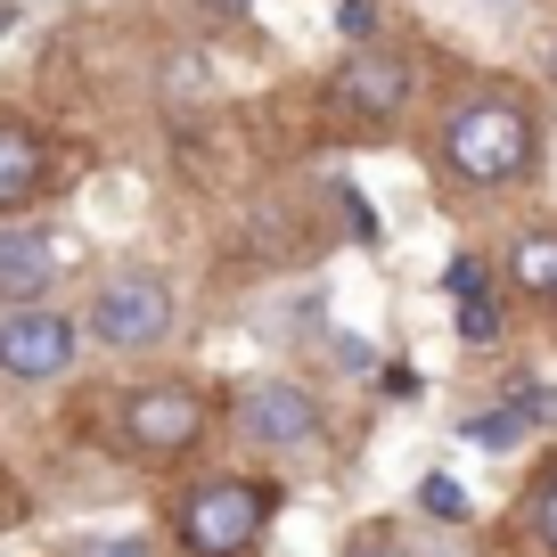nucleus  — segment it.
Returning a JSON list of instances; mask_svg holds the SVG:
<instances>
[{
    "instance_id": "nucleus-1",
    "label": "nucleus",
    "mask_w": 557,
    "mask_h": 557,
    "mask_svg": "<svg viewBox=\"0 0 557 557\" xmlns=\"http://www.w3.org/2000/svg\"><path fill=\"white\" fill-rule=\"evenodd\" d=\"M549 164V115L517 83H475L426 132V173L451 197H508Z\"/></svg>"
},
{
    "instance_id": "nucleus-2",
    "label": "nucleus",
    "mask_w": 557,
    "mask_h": 557,
    "mask_svg": "<svg viewBox=\"0 0 557 557\" xmlns=\"http://www.w3.org/2000/svg\"><path fill=\"white\" fill-rule=\"evenodd\" d=\"M278 508H287V484L262 468H206L181 475L173 500H164V541L173 557H255L271 541Z\"/></svg>"
},
{
    "instance_id": "nucleus-3",
    "label": "nucleus",
    "mask_w": 557,
    "mask_h": 557,
    "mask_svg": "<svg viewBox=\"0 0 557 557\" xmlns=\"http://www.w3.org/2000/svg\"><path fill=\"white\" fill-rule=\"evenodd\" d=\"M213 394L181 369H157V377L115 385V410H107V451L132 459V468H181V459L206 451L213 435Z\"/></svg>"
},
{
    "instance_id": "nucleus-4",
    "label": "nucleus",
    "mask_w": 557,
    "mask_h": 557,
    "mask_svg": "<svg viewBox=\"0 0 557 557\" xmlns=\"http://www.w3.org/2000/svg\"><path fill=\"white\" fill-rule=\"evenodd\" d=\"M74 320H83V345L107 361H157L181 336V287L164 262H115L90 278V304Z\"/></svg>"
},
{
    "instance_id": "nucleus-5",
    "label": "nucleus",
    "mask_w": 557,
    "mask_h": 557,
    "mask_svg": "<svg viewBox=\"0 0 557 557\" xmlns=\"http://www.w3.org/2000/svg\"><path fill=\"white\" fill-rule=\"evenodd\" d=\"M410 107H418V58L385 50V41L345 50L329 66V83H320V115L345 139H394L401 123H410Z\"/></svg>"
},
{
    "instance_id": "nucleus-6",
    "label": "nucleus",
    "mask_w": 557,
    "mask_h": 557,
    "mask_svg": "<svg viewBox=\"0 0 557 557\" xmlns=\"http://www.w3.org/2000/svg\"><path fill=\"white\" fill-rule=\"evenodd\" d=\"M222 426H230V443L255 451V459H296V451H312V443L329 435V401L304 377H287V369H262V377H246L238 394H230Z\"/></svg>"
},
{
    "instance_id": "nucleus-7",
    "label": "nucleus",
    "mask_w": 557,
    "mask_h": 557,
    "mask_svg": "<svg viewBox=\"0 0 557 557\" xmlns=\"http://www.w3.org/2000/svg\"><path fill=\"white\" fill-rule=\"evenodd\" d=\"M83 262V230L50 222V213H25V222H0V312L17 304H58V287Z\"/></svg>"
},
{
    "instance_id": "nucleus-8",
    "label": "nucleus",
    "mask_w": 557,
    "mask_h": 557,
    "mask_svg": "<svg viewBox=\"0 0 557 557\" xmlns=\"http://www.w3.org/2000/svg\"><path fill=\"white\" fill-rule=\"evenodd\" d=\"M83 320L66 304H17L0 312V377L9 385H66L83 369Z\"/></svg>"
},
{
    "instance_id": "nucleus-9",
    "label": "nucleus",
    "mask_w": 557,
    "mask_h": 557,
    "mask_svg": "<svg viewBox=\"0 0 557 557\" xmlns=\"http://www.w3.org/2000/svg\"><path fill=\"white\" fill-rule=\"evenodd\" d=\"M58 181V148L25 107H0V222H25V213L50 197Z\"/></svg>"
},
{
    "instance_id": "nucleus-10",
    "label": "nucleus",
    "mask_w": 557,
    "mask_h": 557,
    "mask_svg": "<svg viewBox=\"0 0 557 557\" xmlns=\"http://www.w3.org/2000/svg\"><path fill=\"white\" fill-rule=\"evenodd\" d=\"M492 271H500L508 304H541V312H549L557 304V222H524L517 238L492 255Z\"/></svg>"
},
{
    "instance_id": "nucleus-11",
    "label": "nucleus",
    "mask_w": 557,
    "mask_h": 557,
    "mask_svg": "<svg viewBox=\"0 0 557 557\" xmlns=\"http://www.w3.org/2000/svg\"><path fill=\"white\" fill-rule=\"evenodd\" d=\"M508 533L524 557H557V451L524 475V492L508 500Z\"/></svg>"
},
{
    "instance_id": "nucleus-12",
    "label": "nucleus",
    "mask_w": 557,
    "mask_h": 557,
    "mask_svg": "<svg viewBox=\"0 0 557 557\" xmlns=\"http://www.w3.org/2000/svg\"><path fill=\"white\" fill-rule=\"evenodd\" d=\"M508 312H517V304H508L500 287H492V296H468V304H451V336H459L468 352H492V345L508 336Z\"/></svg>"
},
{
    "instance_id": "nucleus-13",
    "label": "nucleus",
    "mask_w": 557,
    "mask_h": 557,
    "mask_svg": "<svg viewBox=\"0 0 557 557\" xmlns=\"http://www.w3.org/2000/svg\"><path fill=\"white\" fill-rule=\"evenodd\" d=\"M451 435L468 443V451H492V459H508V451H524V443H533V435L517 426V418L500 410V401H484V410H459V426H451Z\"/></svg>"
},
{
    "instance_id": "nucleus-14",
    "label": "nucleus",
    "mask_w": 557,
    "mask_h": 557,
    "mask_svg": "<svg viewBox=\"0 0 557 557\" xmlns=\"http://www.w3.org/2000/svg\"><path fill=\"white\" fill-rule=\"evenodd\" d=\"M500 410L517 418L524 435H557V385H541V377H508L500 385Z\"/></svg>"
},
{
    "instance_id": "nucleus-15",
    "label": "nucleus",
    "mask_w": 557,
    "mask_h": 557,
    "mask_svg": "<svg viewBox=\"0 0 557 557\" xmlns=\"http://www.w3.org/2000/svg\"><path fill=\"white\" fill-rule=\"evenodd\" d=\"M492 287H500L492 255H451V262H443V296H451V304H468V296H492Z\"/></svg>"
},
{
    "instance_id": "nucleus-16",
    "label": "nucleus",
    "mask_w": 557,
    "mask_h": 557,
    "mask_svg": "<svg viewBox=\"0 0 557 557\" xmlns=\"http://www.w3.org/2000/svg\"><path fill=\"white\" fill-rule=\"evenodd\" d=\"M329 17H336V34H345V50H369V41H377V0H336Z\"/></svg>"
},
{
    "instance_id": "nucleus-17",
    "label": "nucleus",
    "mask_w": 557,
    "mask_h": 557,
    "mask_svg": "<svg viewBox=\"0 0 557 557\" xmlns=\"http://www.w3.org/2000/svg\"><path fill=\"white\" fill-rule=\"evenodd\" d=\"M66 557H157V541L148 533H90V541H74Z\"/></svg>"
},
{
    "instance_id": "nucleus-18",
    "label": "nucleus",
    "mask_w": 557,
    "mask_h": 557,
    "mask_svg": "<svg viewBox=\"0 0 557 557\" xmlns=\"http://www.w3.org/2000/svg\"><path fill=\"white\" fill-rule=\"evenodd\" d=\"M418 508H435V517H468V492H459L451 475H426V484H418Z\"/></svg>"
},
{
    "instance_id": "nucleus-19",
    "label": "nucleus",
    "mask_w": 557,
    "mask_h": 557,
    "mask_svg": "<svg viewBox=\"0 0 557 557\" xmlns=\"http://www.w3.org/2000/svg\"><path fill=\"white\" fill-rule=\"evenodd\" d=\"M197 17H206V25H246V17H255V0H197Z\"/></svg>"
},
{
    "instance_id": "nucleus-20",
    "label": "nucleus",
    "mask_w": 557,
    "mask_h": 557,
    "mask_svg": "<svg viewBox=\"0 0 557 557\" xmlns=\"http://www.w3.org/2000/svg\"><path fill=\"white\" fill-rule=\"evenodd\" d=\"M475 9H484V17H517L524 0H475Z\"/></svg>"
},
{
    "instance_id": "nucleus-21",
    "label": "nucleus",
    "mask_w": 557,
    "mask_h": 557,
    "mask_svg": "<svg viewBox=\"0 0 557 557\" xmlns=\"http://www.w3.org/2000/svg\"><path fill=\"white\" fill-rule=\"evenodd\" d=\"M0 34H17V0H0Z\"/></svg>"
},
{
    "instance_id": "nucleus-22",
    "label": "nucleus",
    "mask_w": 557,
    "mask_h": 557,
    "mask_svg": "<svg viewBox=\"0 0 557 557\" xmlns=\"http://www.w3.org/2000/svg\"><path fill=\"white\" fill-rule=\"evenodd\" d=\"M385 557H451V549H385Z\"/></svg>"
},
{
    "instance_id": "nucleus-23",
    "label": "nucleus",
    "mask_w": 557,
    "mask_h": 557,
    "mask_svg": "<svg viewBox=\"0 0 557 557\" xmlns=\"http://www.w3.org/2000/svg\"><path fill=\"white\" fill-rule=\"evenodd\" d=\"M549 74H557V41H549Z\"/></svg>"
},
{
    "instance_id": "nucleus-24",
    "label": "nucleus",
    "mask_w": 557,
    "mask_h": 557,
    "mask_svg": "<svg viewBox=\"0 0 557 557\" xmlns=\"http://www.w3.org/2000/svg\"><path fill=\"white\" fill-rule=\"evenodd\" d=\"M549 312H557V304H549Z\"/></svg>"
}]
</instances>
